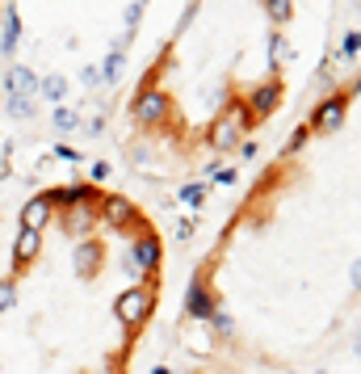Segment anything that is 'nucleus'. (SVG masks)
Instances as JSON below:
<instances>
[{
    "label": "nucleus",
    "instance_id": "3",
    "mask_svg": "<svg viewBox=\"0 0 361 374\" xmlns=\"http://www.w3.org/2000/svg\"><path fill=\"white\" fill-rule=\"evenodd\" d=\"M349 101H353V93H332V97H324L315 110H311V122H306V131H315V135H332V131H340L344 127V110H349Z\"/></svg>",
    "mask_w": 361,
    "mask_h": 374
},
{
    "label": "nucleus",
    "instance_id": "30",
    "mask_svg": "<svg viewBox=\"0 0 361 374\" xmlns=\"http://www.w3.org/2000/svg\"><path fill=\"white\" fill-rule=\"evenodd\" d=\"M55 151H59L64 160H72V165H80V160H84V156H80V151H72V147H55Z\"/></svg>",
    "mask_w": 361,
    "mask_h": 374
},
{
    "label": "nucleus",
    "instance_id": "33",
    "mask_svg": "<svg viewBox=\"0 0 361 374\" xmlns=\"http://www.w3.org/2000/svg\"><path fill=\"white\" fill-rule=\"evenodd\" d=\"M151 374H173V370H168V366H156V370H151Z\"/></svg>",
    "mask_w": 361,
    "mask_h": 374
},
{
    "label": "nucleus",
    "instance_id": "7",
    "mask_svg": "<svg viewBox=\"0 0 361 374\" xmlns=\"http://www.w3.org/2000/svg\"><path fill=\"white\" fill-rule=\"evenodd\" d=\"M101 219H106V227H114V232H139V215H135V206H130L126 198H118V194L101 198Z\"/></svg>",
    "mask_w": 361,
    "mask_h": 374
},
{
    "label": "nucleus",
    "instance_id": "26",
    "mask_svg": "<svg viewBox=\"0 0 361 374\" xmlns=\"http://www.w3.org/2000/svg\"><path fill=\"white\" fill-rule=\"evenodd\" d=\"M110 177V165H106V160H97V165H92V181H106Z\"/></svg>",
    "mask_w": 361,
    "mask_h": 374
},
{
    "label": "nucleus",
    "instance_id": "5",
    "mask_svg": "<svg viewBox=\"0 0 361 374\" xmlns=\"http://www.w3.org/2000/svg\"><path fill=\"white\" fill-rule=\"evenodd\" d=\"M277 105H282V76H269V80H261V84L248 93V118L265 122Z\"/></svg>",
    "mask_w": 361,
    "mask_h": 374
},
{
    "label": "nucleus",
    "instance_id": "29",
    "mask_svg": "<svg viewBox=\"0 0 361 374\" xmlns=\"http://www.w3.org/2000/svg\"><path fill=\"white\" fill-rule=\"evenodd\" d=\"M215 181H219V185H231V181H235V169H219Z\"/></svg>",
    "mask_w": 361,
    "mask_h": 374
},
{
    "label": "nucleus",
    "instance_id": "12",
    "mask_svg": "<svg viewBox=\"0 0 361 374\" xmlns=\"http://www.w3.org/2000/svg\"><path fill=\"white\" fill-rule=\"evenodd\" d=\"M68 76L64 72H46V76H38V97L42 101H50V105H64V97H68Z\"/></svg>",
    "mask_w": 361,
    "mask_h": 374
},
{
    "label": "nucleus",
    "instance_id": "31",
    "mask_svg": "<svg viewBox=\"0 0 361 374\" xmlns=\"http://www.w3.org/2000/svg\"><path fill=\"white\" fill-rule=\"evenodd\" d=\"M101 127H106V122H101V118H92V122L84 127V135H88V139H97V135H101Z\"/></svg>",
    "mask_w": 361,
    "mask_h": 374
},
{
    "label": "nucleus",
    "instance_id": "23",
    "mask_svg": "<svg viewBox=\"0 0 361 374\" xmlns=\"http://www.w3.org/2000/svg\"><path fill=\"white\" fill-rule=\"evenodd\" d=\"M265 9H269V17H273V26H286L290 21V0H265Z\"/></svg>",
    "mask_w": 361,
    "mask_h": 374
},
{
    "label": "nucleus",
    "instance_id": "32",
    "mask_svg": "<svg viewBox=\"0 0 361 374\" xmlns=\"http://www.w3.org/2000/svg\"><path fill=\"white\" fill-rule=\"evenodd\" d=\"M256 156V143H240V160H252Z\"/></svg>",
    "mask_w": 361,
    "mask_h": 374
},
{
    "label": "nucleus",
    "instance_id": "2",
    "mask_svg": "<svg viewBox=\"0 0 361 374\" xmlns=\"http://www.w3.org/2000/svg\"><path fill=\"white\" fill-rule=\"evenodd\" d=\"M168 114H173V101L164 88H139V97L130 101V118L139 127H160Z\"/></svg>",
    "mask_w": 361,
    "mask_h": 374
},
{
    "label": "nucleus",
    "instance_id": "20",
    "mask_svg": "<svg viewBox=\"0 0 361 374\" xmlns=\"http://www.w3.org/2000/svg\"><path fill=\"white\" fill-rule=\"evenodd\" d=\"M357 50H361V38H357V30L349 26V30H344V38H340V59H344V64H353V59H357Z\"/></svg>",
    "mask_w": 361,
    "mask_h": 374
},
{
    "label": "nucleus",
    "instance_id": "1",
    "mask_svg": "<svg viewBox=\"0 0 361 374\" xmlns=\"http://www.w3.org/2000/svg\"><path fill=\"white\" fill-rule=\"evenodd\" d=\"M244 131H248V110L240 101H231L227 110L211 122V131H206V143H211V151H235L240 143H244Z\"/></svg>",
    "mask_w": 361,
    "mask_h": 374
},
{
    "label": "nucleus",
    "instance_id": "19",
    "mask_svg": "<svg viewBox=\"0 0 361 374\" xmlns=\"http://www.w3.org/2000/svg\"><path fill=\"white\" fill-rule=\"evenodd\" d=\"M206 324H215V333H219L223 341H231V337H235V319H231V315H227L223 307H215V315L206 319Z\"/></svg>",
    "mask_w": 361,
    "mask_h": 374
},
{
    "label": "nucleus",
    "instance_id": "14",
    "mask_svg": "<svg viewBox=\"0 0 361 374\" xmlns=\"http://www.w3.org/2000/svg\"><path fill=\"white\" fill-rule=\"evenodd\" d=\"M122 68H126V50L110 46V55L101 59V68H97V80H101V84H118V80H122Z\"/></svg>",
    "mask_w": 361,
    "mask_h": 374
},
{
    "label": "nucleus",
    "instance_id": "13",
    "mask_svg": "<svg viewBox=\"0 0 361 374\" xmlns=\"http://www.w3.org/2000/svg\"><path fill=\"white\" fill-rule=\"evenodd\" d=\"M46 219H50V202H46V194H34V198L21 206V227L42 232V227H46Z\"/></svg>",
    "mask_w": 361,
    "mask_h": 374
},
{
    "label": "nucleus",
    "instance_id": "22",
    "mask_svg": "<svg viewBox=\"0 0 361 374\" xmlns=\"http://www.w3.org/2000/svg\"><path fill=\"white\" fill-rule=\"evenodd\" d=\"M76 127H80V114L68 105H55V131H76Z\"/></svg>",
    "mask_w": 361,
    "mask_h": 374
},
{
    "label": "nucleus",
    "instance_id": "27",
    "mask_svg": "<svg viewBox=\"0 0 361 374\" xmlns=\"http://www.w3.org/2000/svg\"><path fill=\"white\" fill-rule=\"evenodd\" d=\"M306 135H311V131H306V127H298V131H294V139H290V151H298V147L306 143Z\"/></svg>",
    "mask_w": 361,
    "mask_h": 374
},
{
    "label": "nucleus",
    "instance_id": "17",
    "mask_svg": "<svg viewBox=\"0 0 361 374\" xmlns=\"http://www.w3.org/2000/svg\"><path fill=\"white\" fill-rule=\"evenodd\" d=\"M5 114L9 118H34L38 105H34V97H5Z\"/></svg>",
    "mask_w": 361,
    "mask_h": 374
},
{
    "label": "nucleus",
    "instance_id": "24",
    "mask_svg": "<svg viewBox=\"0 0 361 374\" xmlns=\"http://www.w3.org/2000/svg\"><path fill=\"white\" fill-rule=\"evenodd\" d=\"M13 303H17V282H13V278H5V282H0V315H5Z\"/></svg>",
    "mask_w": 361,
    "mask_h": 374
},
{
    "label": "nucleus",
    "instance_id": "16",
    "mask_svg": "<svg viewBox=\"0 0 361 374\" xmlns=\"http://www.w3.org/2000/svg\"><path fill=\"white\" fill-rule=\"evenodd\" d=\"M290 59V42H286V34L282 30H273L269 34V68L273 72H282V64Z\"/></svg>",
    "mask_w": 361,
    "mask_h": 374
},
{
    "label": "nucleus",
    "instance_id": "28",
    "mask_svg": "<svg viewBox=\"0 0 361 374\" xmlns=\"http://www.w3.org/2000/svg\"><path fill=\"white\" fill-rule=\"evenodd\" d=\"M80 80H84L88 88H97V84H101V80H97V68H84V72H80Z\"/></svg>",
    "mask_w": 361,
    "mask_h": 374
},
{
    "label": "nucleus",
    "instance_id": "10",
    "mask_svg": "<svg viewBox=\"0 0 361 374\" xmlns=\"http://www.w3.org/2000/svg\"><path fill=\"white\" fill-rule=\"evenodd\" d=\"M215 299H211V290H206V282L202 278H193V286H189V299H185V311L193 315V319H211L215 315Z\"/></svg>",
    "mask_w": 361,
    "mask_h": 374
},
{
    "label": "nucleus",
    "instance_id": "6",
    "mask_svg": "<svg viewBox=\"0 0 361 374\" xmlns=\"http://www.w3.org/2000/svg\"><path fill=\"white\" fill-rule=\"evenodd\" d=\"M147 307H151V294H147L143 286H130V290H122V294H118L114 315L122 319L126 328H139V324H143V315H147Z\"/></svg>",
    "mask_w": 361,
    "mask_h": 374
},
{
    "label": "nucleus",
    "instance_id": "15",
    "mask_svg": "<svg viewBox=\"0 0 361 374\" xmlns=\"http://www.w3.org/2000/svg\"><path fill=\"white\" fill-rule=\"evenodd\" d=\"M64 223H68V232H72V236H88V232H92V223H97V215L88 210V202H76V206H72V215H68Z\"/></svg>",
    "mask_w": 361,
    "mask_h": 374
},
{
    "label": "nucleus",
    "instance_id": "9",
    "mask_svg": "<svg viewBox=\"0 0 361 374\" xmlns=\"http://www.w3.org/2000/svg\"><path fill=\"white\" fill-rule=\"evenodd\" d=\"M38 252H42V232L21 227V232H17V244H13V265H17V270H30Z\"/></svg>",
    "mask_w": 361,
    "mask_h": 374
},
{
    "label": "nucleus",
    "instance_id": "4",
    "mask_svg": "<svg viewBox=\"0 0 361 374\" xmlns=\"http://www.w3.org/2000/svg\"><path fill=\"white\" fill-rule=\"evenodd\" d=\"M126 270H130L135 278H151V274L160 270V240L151 236V232L135 236V244H130V261H126Z\"/></svg>",
    "mask_w": 361,
    "mask_h": 374
},
{
    "label": "nucleus",
    "instance_id": "34",
    "mask_svg": "<svg viewBox=\"0 0 361 374\" xmlns=\"http://www.w3.org/2000/svg\"><path fill=\"white\" fill-rule=\"evenodd\" d=\"M286 374H294V370H286Z\"/></svg>",
    "mask_w": 361,
    "mask_h": 374
},
{
    "label": "nucleus",
    "instance_id": "18",
    "mask_svg": "<svg viewBox=\"0 0 361 374\" xmlns=\"http://www.w3.org/2000/svg\"><path fill=\"white\" fill-rule=\"evenodd\" d=\"M206 194H211V185H206V181H189V185H181V194H177V198H181L185 206H193V210H197V206L206 202Z\"/></svg>",
    "mask_w": 361,
    "mask_h": 374
},
{
    "label": "nucleus",
    "instance_id": "21",
    "mask_svg": "<svg viewBox=\"0 0 361 374\" xmlns=\"http://www.w3.org/2000/svg\"><path fill=\"white\" fill-rule=\"evenodd\" d=\"M97 256H101V244H92V240H84V244L76 248V261L84 265V274H92V265H97Z\"/></svg>",
    "mask_w": 361,
    "mask_h": 374
},
{
    "label": "nucleus",
    "instance_id": "25",
    "mask_svg": "<svg viewBox=\"0 0 361 374\" xmlns=\"http://www.w3.org/2000/svg\"><path fill=\"white\" fill-rule=\"evenodd\" d=\"M193 219H177V227H173V236H177V244H185V240H193Z\"/></svg>",
    "mask_w": 361,
    "mask_h": 374
},
{
    "label": "nucleus",
    "instance_id": "8",
    "mask_svg": "<svg viewBox=\"0 0 361 374\" xmlns=\"http://www.w3.org/2000/svg\"><path fill=\"white\" fill-rule=\"evenodd\" d=\"M5 93H9V97H34V101H38V72L26 68V64H13V68L5 72Z\"/></svg>",
    "mask_w": 361,
    "mask_h": 374
},
{
    "label": "nucleus",
    "instance_id": "11",
    "mask_svg": "<svg viewBox=\"0 0 361 374\" xmlns=\"http://www.w3.org/2000/svg\"><path fill=\"white\" fill-rule=\"evenodd\" d=\"M17 42H21V13H17V5H9L5 26H0V55L13 59L17 55Z\"/></svg>",
    "mask_w": 361,
    "mask_h": 374
}]
</instances>
